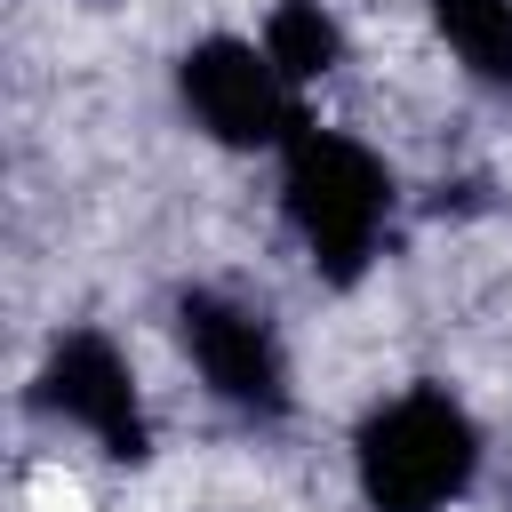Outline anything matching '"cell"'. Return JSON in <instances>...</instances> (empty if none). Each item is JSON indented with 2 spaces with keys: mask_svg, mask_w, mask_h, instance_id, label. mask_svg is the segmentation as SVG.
<instances>
[{
  "mask_svg": "<svg viewBox=\"0 0 512 512\" xmlns=\"http://www.w3.org/2000/svg\"><path fill=\"white\" fill-rule=\"evenodd\" d=\"M432 24L480 88L512 96V0H432Z\"/></svg>",
  "mask_w": 512,
  "mask_h": 512,
  "instance_id": "52a82bcc",
  "label": "cell"
},
{
  "mask_svg": "<svg viewBox=\"0 0 512 512\" xmlns=\"http://www.w3.org/2000/svg\"><path fill=\"white\" fill-rule=\"evenodd\" d=\"M264 56L280 64L288 88L328 80V72L344 64V24H336V8H328V0H272V16H264Z\"/></svg>",
  "mask_w": 512,
  "mask_h": 512,
  "instance_id": "8992f818",
  "label": "cell"
},
{
  "mask_svg": "<svg viewBox=\"0 0 512 512\" xmlns=\"http://www.w3.org/2000/svg\"><path fill=\"white\" fill-rule=\"evenodd\" d=\"M280 208H288L304 256L320 264V280L344 288L376 264V240L392 216V176L360 136L296 120L280 136Z\"/></svg>",
  "mask_w": 512,
  "mask_h": 512,
  "instance_id": "6da1fadb",
  "label": "cell"
},
{
  "mask_svg": "<svg viewBox=\"0 0 512 512\" xmlns=\"http://www.w3.org/2000/svg\"><path fill=\"white\" fill-rule=\"evenodd\" d=\"M176 336H184V360L200 368V384L224 408H240V416L288 408V352H280L264 304H248L232 288H192L176 304Z\"/></svg>",
  "mask_w": 512,
  "mask_h": 512,
  "instance_id": "3957f363",
  "label": "cell"
},
{
  "mask_svg": "<svg viewBox=\"0 0 512 512\" xmlns=\"http://www.w3.org/2000/svg\"><path fill=\"white\" fill-rule=\"evenodd\" d=\"M40 408L64 416V424H80L104 456H144V392H136V368L96 328L56 336V352L40 368Z\"/></svg>",
  "mask_w": 512,
  "mask_h": 512,
  "instance_id": "5b68a950",
  "label": "cell"
},
{
  "mask_svg": "<svg viewBox=\"0 0 512 512\" xmlns=\"http://www.w3.org/2000/svg\"><path fill=\"white\" fill-rule=\"evenodd\" d=\"M176 88H184L192 128L216 136V144H232V152L280 144V136L296 128V112H288V80H280V64L264 56V40H240V32H208V40H192Z\"/></svg>",
  "mask_w": 512,
  "mask_h": 512,
  "instance_id": "277c9868",
  "label": "cell"
},
{
  "mask_svg": "<svg viewBox=\"0 0 512 512\" xmlns=\"http://www.w3.org/2000/svg\"><path fill=\"white\" fill-rule=\"evenodd\" d=\"M352 472L376 512H448L480 472V432L440 384H416L360 424Z\"/></svg>",
  "mask_w": 512,
  "mask_h": 512,
  "instance_id": "7a4b0ae2",
  "label": "cell"
}]
</instances>
